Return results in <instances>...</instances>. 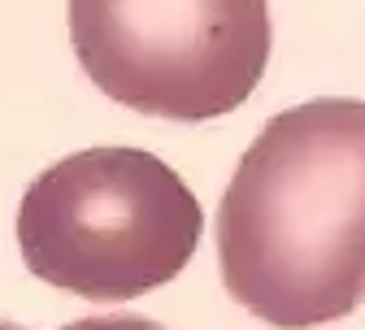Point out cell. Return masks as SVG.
<instances>
[{
  "mask_svg": "<svg viewBox=\"0 0 365 330\" xmlns=\"http://www.w3.org/2000/svg\"><path fill=\"white\" fill-rule=\"evenodd\" d=\"M217 265L274 330L365 304V100L322 96L265 122L222 196Z\"/></svg>",
  "mask_w": 365,
  "mask_h": 330,
  "instance_id": "obj_1",
  "label": "cell"
},
{
  "mask_svg": "<svg viewBox=\"0 0 365 330\" xmlns=\"http://www.w3.org/2000/svg\"><path fill=\"white\" fill-rule=\"evenodd\" d=\"M205 213L161 157L91 148L48 165L18 205L35 278L83 300H135L196 257Z\"/></svg>",
  "mask_w": 365,
  "mask_h": 330,
  "instance_id": "obj_2",
  "label": "cell"
},
{
  "mask_svg": "<svg viewBox=\"0 0 365 330\" xmlns=\"http://www.w3.org/2000/svg\"><path fill=\"white\" fill-rule=\"evenodd\" d=\"M74 57L109 100L170 122L240 109L269 66V0H70Z\"/></svg>",
  "mask_w": 365,
  "mask_h": 330,
  "instance_id": "obj_3",
  "label": "cell"
},
{
  "mask_svg": "<svg viewBox=\"0 0 365 330\" xmlns=\"http://www.w3.org/2000/svg\"><path fill=\"white\" fill-rule=\"evenodd\" d=\"M61 330H165V326H157L153 317L118 313V317H83V321H74V326H61Z\"/></svg>",
  "mask_w": 365,
  "mask_h": 330,
  "instance_id": "obj_4",
  "label": "cell"
},
{
  "mask_svg": "<svg viewBox=\"0 0 365 330\" xmlns=\"http://www.w3.org/2000/svg\"><path fill=\"white\" fill-rule=\"evenodd\" d=\"M0 330H22V326H9V321H0Z\"/></svg>",
  "mask_w": 365,
  "mask_h": 330,
  "instance_id": "obj_5",
  "label": "cell"
}]
</instances>
